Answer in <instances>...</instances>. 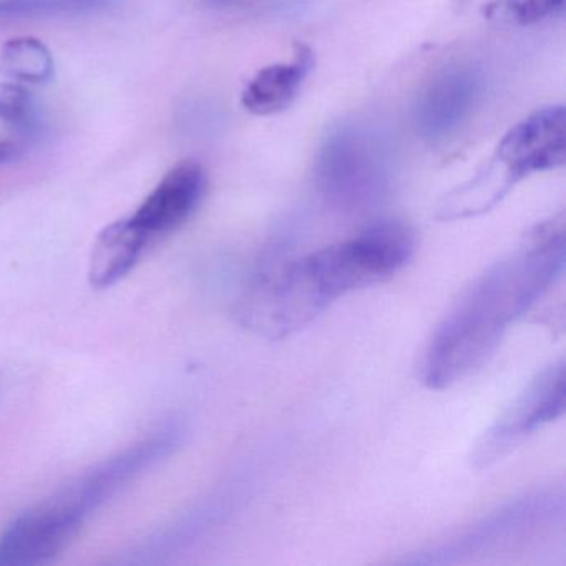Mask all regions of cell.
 Segmentation results:
<instances>
[{
    "label": "cell",
    "instance_id": "cell-1",
    "mask_svg": "<svg viewBox=\"0 0 566 566\" xmlns=\"http://www.w3.org/2000/svg\"><path fill=\"white\" fill-rule=\"evenodd\" d=\"M565 250V220L556 217L485 271L437 327L423 356V382L447 389L485 366L510 327L562 276Z\"/></svg>",
    "mask_w": 566,
    "mask_h": 566
},
{
    "label": "cell",
    "instance_id": "cell-2",
    "mask_svg": "<svg viewBox=\"0 0 566 566\" xmlns=\"http://www.w3.org/2000/svg\"><path fill=\"white\" fill-rule=\"evenodd\" d=\"M413 250L416 240L406 224H374L264 277L241 304V323L266 339H283L347 294L396 276Z\"/></svg>",
    "mask_w": 566,
    "mask_h": 566
},
{
    "label": "cell",
    "instance_id": "cell-3",
    "mask_svg": "<svg viewBox=\"0 0 566 566\" xmlns=\"http://www.w3.org/2000/svg\"><path fill=\"white\" fill-rule=\"evenodd\" d=\"M565 160V108L546 107L510 128L489 164L470 181L480 200L495 207L520 181L562 168Z\"/></svg>",
    "mask_w": 566,
    "mask_h": 566
},
{
    "label": "cell",
    "instance_id": "cell-4",
    "mask_svg": "<svg viewBox=\"0 0 566 566\" xmlns=\"http://www.w3.org/2000/svg\"><path fill=\"white\" fill-rule=\"evenodd\" d=\"M565 399V363L558 360L539 373L480 437L472 453L473 465L489 469L505 459L536 430L562 417Z\"/></svg>",
    "mask_w": 566,
    "mask_h": 566
},
{
    "label": "cell",
    "instance_id": "cell-5",
    "mask_svg": "<svg viewBox=\"0 0 566 566\" xmlns=\"http://www.w3.org/2000/svg\"><path fill=\"white\" fill-rule=\"evenodd\" d=\"M181 433L184 430L177 423L161 427L147 439L92 467L88 472L59 490L57 495L87 518L91 512L112 499L142 472L167 459L180 446Z\"/></svg>",
    "mask_w": 566,
    "mask_h": 566
},
{
    "label": "cell",
    "instance_id": "cell-6",
    "mask_svg": "<svg viewBox=\"0 0 566 566\" xmlns=\"http://www.w3.org/2000/svg\"><path fill=\"white\" fill-rule=\"evenodd\" d=\"M379 145L357 128L331 135L319 158L324 190L340 203H366L384 185V158Z\"/></svg>",
    "mask_w": 566,
    "mask_h": 566
},
{
    "label": "cell",
    "instance_id": "cell-7",
    "mask_svg": "<svg viewBox=\"0 0 566 566\" xmlns=\"http://www.w3.org/2000/svg\"><path fill=\"white\" fill-rule=\"evenodd\" d=\"M84 516L61 500H45L19 515L0 536V566H35L51 562L75 538Z\"/></svg>",
    "mask_w": 566,
    "mask_h": 566
},
{
    "label": "cell",
    "instance_id": "cell-8",
    "mask_svg": "<svg viewBox=\"0 0 566 566\" xmlns=\"http://www.w3.org/2000/svg\"><path fill=\"white\" fill-rule=\"evenodd\" d=\"M482 75L472 65L442 69L420 91L413 124L420 137L442 140L469 120L482 95Z\"/></svg>",
    "mask_w": 566,
    "mask_h": 566
},
{
    "label": "cell",
    "instance_id": "cell-9",
    "mask_svg": "<svg viewBox=\"0 0 566 566\" xmlns=\"http://www.w3.org/2000/svg\"><path fill=\"white\" fill-rule=\"evenodd\" d=\"M207 188V175L197 161L185 160L171 168L148 195L132 221L150 238L177 230L191 217Z\"/></svg>",
    "mask_w": 566,
    "mask_h": 566
},
{
    "label": "cell",
    "instance_id": "cell-10",
    "mask_svg": "<svg viewBox=\"0 0 566 566\" xmlns=\"http://www.w3.org/2000/svg\"><path fill=\"white\" fill-rule=\"evenodd\" d=\"M313 69V54L306 45H296L290 62L268 65L254 74L241 94L244 111L256 117H271L286 111L300 94Z\"/></svg>",
    "mask_w": 566,
    "mask_h": 566
},
{
    "label": "cell",
    "instance_id": "cell-11",
    "mask_svg": "<svg viewBox=\"0 0 566 566\" xmlns=\"http://www.w3.org/2000/svg\"><path fill=\"white\" fill-rule=\"evenodd\" d=\"M150 238L132 218L108 224L95 241L88 264V281L97 290L114 286L124 280L144 254Z\"/></svg>",
    "mask_w": 566,
    "mask_h": 566
},
{
    "label": "cell",
    "instance_id": "cell-12",
    "mask_svg": "<svg viewBox=\"0 0 566 566\" xmlns=\"http://www.w3.org/2000/svg\"><path fill=\"white\" fill-rule=\"evenodd\" d=\"M0 74L14 82L44 84L54 75V59L38 39H12L0 49Z\"/></svg>",
    "mask_w": 566,
    "mask_h": 566
},
{
    "label": "cell",
    "instance_id": "cell-13",
    "mask_svg": "<svg viewBox=\"0 0 566 566\" xmlns=\"http://www.w3.org/2000/svg\"><path fill=\"white\" fill-rule=\"evenodd\" d=\"M118 4L120 0H0V21L91 14V12L107 11Z\"/></svg>",
    "mask_w": 566,
    "mask_h": 566
},
{
    "label": "cell",
    "instance_id": "cell-14",
    "mask_svg": "<svg viewBox=\"0 0 566 566\" xmlns=\"http://www.w3.org/2000/svg\"><path fill=\"white\" fill-rule=\"evenodd\" d=\"M0 120L15 130L35 128V108L28 88L18 82L0 84Z\"/></svg>",
    "mask_w": 566,
    "mask_h": 566
},
{
    "label": "cell",
    "instance_id": "cell-15",
    "mask_svg": "<svg viewBox=\"0 0 566 566\" xmlns=\"http://www.w3.org/2000/svg\"><path fill=\"white\" fill-rule=\"evenodd\" d=\"M506 14L516 24L533 25L559 14L565 0H500Z\"/></svg>",
    "mask_w": 566,
    "mask_h": 566
},
{
    "label": "cell",
    "instance_id": "cell-16",
    "mask_svg": "<svg viewBox=\"0 0 566 566\" xmlns=\"http://www.w3.org/2000/svg\"><path fill=\"white\" fill-rule=\"evenodd\" d=\"M21 148L12 142H0V165L8 164L12 158H18Z\"/></svg>",
    "mask_w": 566,
    "mask_h": 566
}]
</instances>
